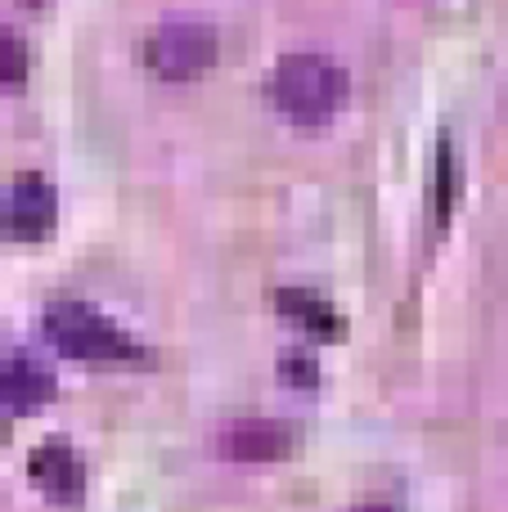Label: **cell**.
<instances>
[{"label": "cell", "instance_id": "6da1fadb", "mask_svg": "<svg viewBox=\"0 0 508 512\" xmlns=\"http://www.w3.org/2000/svg\"><path fill=\"white\" fill-rule=\"evenodd\" d=\"M270 104L297 126H320L347 104V72L329 54L293 50L270 72Z\"/></svg>", "mask_w": 508, "mask_h": 512}, {"label": "cell", "instance_id": "7a4b0ae2", "mask_svg": "<svg viewBox=\"0 0 508 512\" xmlns=\"http://www.w3.org/2000/svg\"><path fill=\"white\" fill-rule=\"evenodd\" d=\"M45 337H50L54 351L72 355V360H95V364L144 360V346L131 333H122L104 310L86 306V301H54L45 310Z\"/></svg>", "mask_w": 508, "mask_h": 512}, {"label": "cell", "instance_id": "3957f363", "mask_svg": "<svg viewBox=\"0 0 508 512\" xmlns=\"http://www.w3.org/2000/svg\"><path fill=\"white\" fill-rule=\"evenodd\" d=\"M216 27L203 18H167L144 45V63L162 81H194L216 63Z\"/></svg>", "mask_w": 508, "mask_h": 512}, {"label": "cell", "instance_id": "277c9868", "mask_svg": "<svg viewBox=\"0 0 508 512\" xmlns=\"http://www.w3.org/2000/svg\"><path fill=\"white\" fill-rule=\"evenodd\" d=\"M54 221H59V194L45 176L27 171L0 198V234L9 243H41L54 234Z\"/></svg>", "mask_w": 508, "mask_h": 512}, {"label": "cell", "instance_id": "5b68a950", "mask_svg": "<svg viewBox=\"0 0 508 512\" xmlns=\"http://www.w3.org/2000/svg\"><path fill=\"white\" fill-rule=\"evenodd\" d=\"M216 450L234 463H279L293 450V427L275 418H234L216 432Z\"/></svg>", "mask_w": 508, "mask_h": 512}, {"label": "cell", "instance_id": "8992f818", "mask_svg": "<svg viewBox=\"0 0 508 512\" xmlns=\"http://www.w3.org/2000/svg\"><path fill=\"white\" fill-rule=\"evenodd\" d=\"M54 400V373L32 355H0V432L5 418L32 414Z\"/></svg>", "mask_w": 508, "mask_h": 512}, {"label": "cell", "instance_id": "52a82bcc", "mask_svg": "<svg viewBox=\"0 0 508 512\" xmlns=\"http://www.w3.org/2000/svg\"><path fill=\"white\" fill-rule=\"evenodd\" d=\"M27 472H32V481L45 490V495L63 499V504L86 490V463H81V454L63 441H45L41 450H32Z\"/></svg>", "mask_w": 508, "mask_h": 512}, {"label": "cell", "instance_id": "ba28073f", "mask_svg": "<svg viewBox=\"0 0 508 512\" xmlns=\"http://www.w3.org/2000/svg\"><path fill=\"white\" fill-rule=\"evenodd\" d=\"M275 310L293 328H306V333H315V337H342L347 333V319L338 315V306H333L329 297H320V292H311V288H279Z\"/></svg>", "mask_w": 508, "mask_h": 512}, {"label": "cell", "instance_id": "9c48e42d", "mask_svg": "<svg viewBox=\"0 0 508 512\" xmlns=\"http://www.w3.org/2000/svg\"><path fill=\"white\" fill-rule=\"evenodd\" d=\"M455 194H459L455 149H450V140H441V149H437V198H432V207H437V221H441V225L455 216Z\"/></svg>", "mask_w": 508, "mask_h": 512}, {"label": "cell", "instance_id": "30bf717a", "mask_svg": "<svg viewBox=\"0 0 508 512\" xmlns=\"http://www.w3.org/2000/svg\"><path fill=\"white\" fill-rule=\"evenodd\" d=\"M27 81V41L0 18V86H23Z\"/></svg>", "mask_w": 508, "mask_h": 512}, {"label": "cell", "instance_id": "8fae6325", "mask_svg": "<svg viewBox=\"0 0 508 512\" xmlns=\"http://www.w3.org/2000/svg\"><path fill=\"white\" fill-rule=\"evenodd\" d=\"M279 373H284L288 382H297V387H315V382H320V364H315L311 355H284Z\"/></svg>", "mask_w": 508, "mask_h": 512}, {"label": "cell", "instance_id": "7c38bea8", "mask_svg": "<svg viewBox=\"0 0 508 512\" xmlns=\"http://www.w3.org/2000/svg\"><path fill=\"white\" fill-rule=\"evenodd\" d=\"M351 512H396L392 504H360V508H351Z\"/></svg>", "mask_w": 508, "mask_h": 512}, {"label": "cell", "instance_id": "4fadbf2b", "mask_svg": "<svg viewBox=\"0 0 508 512\" xmlns=\"http://www.w3.org/2000/svg\"><path fill=\"white\" fill-rule=\"evenodd\" d=\"M18 5H27V9H45L50 0H18Z\"/></svg>", "mask_w": 508, "mask_h": 512}]
</instances>
